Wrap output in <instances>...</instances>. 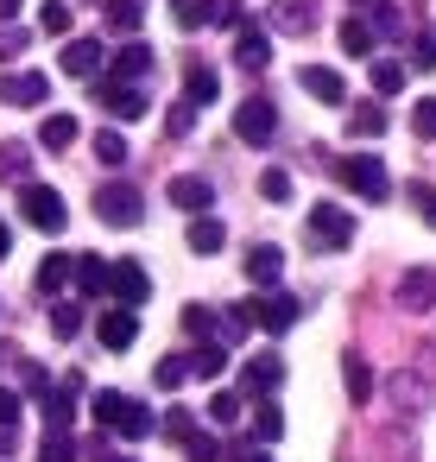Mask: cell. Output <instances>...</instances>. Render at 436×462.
Here are the masks:
<instances>
[{
    "mask_svg": "<svg viewBox=\"0 0 436 462\" xmlns=\"http://www.w3.org/2000/svg\"><path fill=\"white\" fill-rule=\"evenodd\" d=\"M241 317H247V323H259L266 336H285V329L304 317V298H291V291H259V298H247V304H241Z\"/></svg>",
    "mask_w": 436,
    "mask_h": 462,
    "instance_id": "6da1fadb",
    "label": "cell"
},
{
    "mask_svg": "<svg viewBox=\"0 0 436 462\" xmlns=\"http://www.w3.org/2000/svg\"><path fill=\"white\" fill-rule=\"evenodd\" d=\"M335 178H341L348 190H360L367 203H386V197H392V178H386V165H379L373 152H348V159L335 165Z\"/></svg>",
    "mask_w": 436,
    "mask_h": 462,
    "instance_id": "7a4b0ae2",
    "label": "cell"
},
{
    "mask_svg": "<svg viewBox=\"0 0 436 462\" xmlns=\"http://www.w3.org/2000/svg\"><path fill=\"white\" fill-rule=\"evenodd\" d=\"M20 216H26L32 228H45V235H64V222H70V203H64L51 184H20Z\"/></svg>",
    "mask_w": 436,
    "mask_h": 462,
    "instance_id": "3957f363",
    "label": "cell"
},
{
    "mask_svg": "<svg viewBox=\"0 0 436 462\" xmlns=\"http://www.w3.org/2000/svg\"><path fill=\"white\" fill-rule=\"evenodd\" d=\"M140 216H146V197L133 190V184H102L95 190V222H108V228H140Z\"/></svg>",
    "mask_w": 436,
    "mask_h": 462,
    "instance_id": "277c9868",
    "label": "cell"
},
{
    "mask_svg": "<svg viewBox=\"0 0 436 462\" xmlns=\"http://www.w3.org/2000/svg\"><path fill=\"white\" fill-rule=\"evenodd\" d=\"M89 96H95V102H102V115H114V121H140V115L152 108V96H146L140 83H121V77H102Z\"/></svg>",
    "mask_w": 436,
    "mask_h": 462,
    "instance_id": "5b68a950",
    "label": "cell"
},
{
    "mask_svg": "<svg viewBox=\"0 0 436 462\" xmlns=\"http://www.w3.org/2000/svg\"><path fill=\"white\" fill-rule=\"evenodd\" d=\"M304 235H310L316 247H348V241H354V216H348L341 203H310Z\"/></svg>",
    "mask_w": 436,
    "mask_h": 462,
    "instance_id": "8992f818",
    "label": "cell"
},
{
    "mask_svg": "<svg viewBox=\"0 0 436 462\" xmlns=\"http://www.w3.org/2000/svg\"><path fill=\"white\" fill-rule=\"evenodd\" d=\"M278 134V108L266 102V96H247L241 108H234V140H247V146H266Z\"/></svg>",
    "mask_w": 436,
    "mask_h": 462,
    "instance_id": "52a82bcc",
    "label": "cell"
},
{
    "mask_svg": "<svg viewBox=\"0 0 436 462\" xmlns=\"http://www.w3.org/2000/svg\"><path fill=\"white\" fill-rule=\"evenodd\" d=\"M95 336H102V348H108V355H127V348L140 342V317H133L127 304H108V310H102V323H95Z\"/></svg>",
    "mask_w": 436,
    "mask_h": 462,
    "instance_id": "ba28073f",
    "label": "cell"
},
{
    "mask_svg": "<svg viewBox=\"0 0 436 462\" xmlns=\"http://www.w3.org/2000/svg\"><path fill=\"white\" fill-rule=\"evenodd\" d=\"M108 291L133 310V304H146V298H152V279H146V266H140V260H114V266H108Z\"/></svg>",
    "mask_w": 436,
    "mask_h": 462,
    "instance_id": "9c48e42d",
    "label": "cell"
},
{
    "mask_svg": "<svg viewBox=\"0 0 436 462\" xmlns=\"http://www.w3.org/2000/svg\"><path fill=\"white\" fill-rule=\"evenodd\" d=\"M45 96H51V83H45L39 70H14V77H0V102H7V108H45Z\"/></svg>",
    "mask_w": 436,
    "mask_h": 462,
    "instance_id": "30bf717a",
    "label": "cell"
},
{
    "mask_svg": "<svg viewBox=\"0 0 436 462\" xmlns=\"http://www.w3.org/2000/svg\"><path fill=\"white\" fill-rule=\"evenodd\" d=\"M297 83H304V89H310L322 108H341V102H348V83H341L329 64H304V70H297Z\"/></svg>",
    "mask_w": 436,
    "mask_h": 462,
    "instance_id": "8fae6325",
    "label": "cell"
},
{
    "mask_svg": "<svg viewBox=\"0 0 436 462\" xmlns=\"http://www.w3.org/2000/svg\"><path fill=\"white\" fill-rule=\"evenodd\" d=\"M165 197H171L177 209H190V216H209V203H215V190H209V178H196V171H177Z\"/></svg>",
    "mask_w": 436,
    "mask_h": 462,
    "instance_id": "7c38bea8",
    "label": "cell"
},
{
    "mask_svg": "<svg viewBox=\"0 0 436 462\" xmlns=\"http://www.w3.org/2000/svg\"><path fill=\"white\" fill-rule=\"evenodd\" d=\"M215 96H222V83H215V70H209L203 58H190V64H184V102H190V108H209Z\"/></svg>",
    "mask_w": 436,
    "mask_h": 462,
    "instance_id": "4fadbf2b",
    "label": "cell"
},
{
    "mask_svg": "<svg viewBox=\"0 0 436 462\" xmlns=\"http://www.w3.org/2000/svg\"><path fill=\"white\" fill-rule=\"evenodd\" d=\"M398 304H404V310H436V273H430V266L404 273V279H398Z\"/></svg>",
    "mask_w": 436,
    "mask_h": 462,
    "instance_id": "5bb4252c",
    "label": "cell"
},
{
    "mask_svg": "<svg viewBox=\"0 0 436 462\" xmlns=\"http://www.w3.org/2000/svg\"><path fill=\"white\" fill-rule=\"evenodd\" d=\"M102 58H108L102 39H70V45H64V70H70V77H95Z\"/></svg>",
    "mask_w": 436,
    "mask_h": 462,
    "instance_id": "9a60e30c",
    "label": "cell"
},
{
    "mask_svg": "<svg viewBox=\"0 0 436 462\" xmlns=\"http://www.w3.org/2000/svg\"><path fill=\"white\" fill-rule=\"evenodd\" d=\"M70 279H77V260L70 254H45L39 260V291L58 304V291H70Z\"/></svg>",
    "mask_w": 436,
    "mask_h": 462,
    "instance_id": "2e32d148",
    "label": "cell"
},
{
    "mask_svg": "<svg viewBox=\"0 0 436 462\" xmlns=\"http://www.w3.org/2000/svg\"><path fill=\"white\" fill-rule=\"evenodd\" d=\"M234 58H241V70H253V77H259V70L272 64V39H266L259 26H241V45H234Z\"/></svg>",
    "mask_w": 436,
    "mask_h": 462,
    "instance_id": "e0dca14e",
    "label": "cell"
},
{
    "mask_svg": "<svg viewBox=\"0 0 436 462\" xmlns=\"http://www.w3.org/2000/svg\"><path fill=\"white\" fill-rule=\"evenodd\" d=\"M278 273H285V254H278L272 241H259V247H247V279H253V285H272Z\"/></svg>",
    "mask_w": 436,
    "mask_h": 462,
    "instance_id": "ac0fdd59",
    "label": "cell"
},
{
    "mask_svg": "<svg viewBox=\"0 0 436 462\" xmlns=\"http://www.w3.org/2000/svg\"><path fill=\"white\" fill-rule=\"evenodd\" d=\"M241 380H247V386H253V393L266 399V393H272V386L285 380V361H278V355H253V361L241 367Z\"/></svg>",
    "mask_w": 436,
    "mask_h": 462,
    "instance_id": "d6986e66",
    "label": "cell"
},
{
    "mask_svg": "<svg viewBox=\"0 0 436 462\" xmlns=\"http://www.w3.org/2000/svg\"><path fill=\"white\" fill-rule=\"evenodd\" d=\"M77 393H83V380H77V374H70L64 386H51V393H45V418H51V430H64V424H70V411H77Z\"/></svg>",
    "mask_w": 436,
    "mask_h": 462,
    "instance_id": "ffe728a7",
    "label": "cell"
},
{
    "mask_svg": "<svg viewBox=\"0 0 436 462\" xmlns=\"http://www.w3.org/2000/svg\"><path fill=\"white\" fill-rule=\"evenodd\" d=\"M335 39H341V51H348V58H373V26H367L360 14H348V20L335 26Z\"/></svg>",
    "mask_w": 436,
    "mask_h": 462,
    "instance_id": "44dd1931",
    "label": "cell"
},
{
    "mask_svg": "<svg viewBox=\"0 0 436 462\" xmlns=\"http://www.w3.org/2000/svg\"><path fill=\"white\" fill-rule=\"evenodd\" d=\"M83 298H108V260H95V254H83L77 260V279H70Z\"/></svg>",
    "mask_w": 436,
    "mask_h": 462,
    "instance_id": "7402d4cb",
    "label": "cell"
},
{
    "mask_svg": "<svg viewBox=\"0 0 436 462\" xmlns=\"http://www.w3.org/2000/svg\"><path fill=\"white\" fill-rule=\"evenodd\" d=\"M272 26H285V32H310V26H316V0H278V7H272Z\"/></svg>",
    "mask_w": 436,
    "mask_h": 462,
    "instance_id": "603a6c76",
    "label": "cell"
},
{
    "mask_svg": "<svg viewBox=\"0 0 436 462\" xmlns=\"http://www.w3.org/2000/svg\"><path fill=\"white\" fill-rule=\"evenodd\" d=\"M70 140H77V115H45L39 146H45V152H70Z\"/></svg>",
    "mask_w": 436,
    "mask_h": 462,
    "instance_id": "cb8c5ba5",
    "label": "cell"
},
{
    "mask_svg": "<svg viewBox=\"0 0 436 462\" xmlns=\"http://www.w3.org/2000/svg\"><path fill=\"white\" fill-rule=\"evenodd\" d=\"M184 241H190V254H222V241H228V228H222L215 216H196Z\"/></svg>",
    "mask_w": 436,
    "mask_h": 462,
    "instance_id": "d4e9b609",
    "label": "cell"
},
{
    "mask_svg": "<svg viewBox=\"0 0 436 462\" xmlns=\"http://www.w3.org/2000/svg\"><path fill=\"white\" fill-rule=\"evenodd\" d=\"M152 70V45H121V58H114V77L121 83H140Z\"/></svg>",
    "mask_w": 436,
    "mask_h": 462,
    "instance_id": "484cf974",
    "label": "cell"
},
{
    "mask_svg": "<svg viewBox=\"0 0 436 462\" xmlns=\"http://www.w3.org/2000/svg\"><path fill=\"white\" fill-rule=\"evenodd\" d=\"M341 374H348V399H354V405H360V399H373V367H367L354 348L341 355Z\"/></svg>",
    "mask_w": 436,
    "mask_h": 462,
    "instance_id": "4316f807",
    "label": "cell"
},
{
    "mask_svg": "<svg viewBox=\"0 0 436 462\" xmlns=\"http://www.w3.org/2000/svg\"><path fill=\"white\" fill-rule=\"evenodd\" d=\"M348 127H354V140H360V134L373 140V134H386V108H379V102H360V108H348Z\"/></svg>",
    "mask_w": 436,
    "mask_h": 462,
    "instance_id": "83f0119b",
    "label": "cell"
},
{
    "mask_svg": "<svg viewBox=\"0 0 436 462\" xmlns=\"http://www.w3.org/2000/svg\"><path fill=\"white\" fill-rule=\"evenodd\" d=\"M95 159H102V165H127V134H121V127H102V134H95Z\"/></svg>",
    "mask_w": 436,
    "mask_h": 462,
    "instance_id": "f1b7e54d",
    "label": "cell"
},
{
    "mask_svg": "<svg viewBox=\"0 0 436 462\" xmlns=\"http://www.w3.org/2000/svg\"><path fill=\"white\" fill-rule=\"evenodd\" d=\"M259 197H266V203H291V171H285V165H266V171H259Z\"/></svg>",
    "mask_w": 436,
    "mask_h": 462,
    "instance_id": "f546056e",
    "label": "cell"
},
{
    "mask_svg": "<svg viewBox=\"0 0 436 462\" xmlns=\"http://www.w3.org/2000/svg\"><path fill=\"white\" fill-rule=\"evenodd\" d=\"M114 430H121V437H152V430H159V418H152L146 405H133V399H127V411H121V424H114Z\"/></svg>",
    "mask_w": 436,
    "mask_h": 462,
    "instance_id": "4dcf8cb0",
    "label": "cell"
},
{
    "mask_svg": "<svg viewBox=\"0 0 436 462\" xmlns=\"http://www.w3.org/2000/svg\"><path fill=\"white\" fill-rule=\"evenodd\" d=\"M278 430H285V411H278L272 399H259V411H253V437H259V443H278Z\"/></svg>",
    "mask_w": 436,
    "mask_h": 462,
    "instance_id": "1f68e13d",
    "label": "cell"
},
{
    "mask_svg": "<svg viewBox=\"0 0 436 462\" xmlns=\"http://www.w3.org/2000/svg\"><path fill=\"white\" fill-rule=\"evenodd\" d=\"M190 367H196L203 380H215V374H228V348H215V342H203V348L190 355Z\"/></svg>",
    "mask_w": 436,
    "mask_h": 462,
    "instance_id": "d6a6232c",
    "label": "cell"
},
{
    "mask_svg": "<svg viewBox=\"0 0 436 462\" xmlns=\"http://www.w3.org/2000/svg\"><path fill=\"white\" fill-rule=\"evenodd\" d=\"M39 462H77V437H70V430H51V437L39 443Z\"/></svg>",
    "mask_w": 436,
    "mask_h": 462,
    "instance_id": "836d02e7",
    "label": "cell"
},
{
    "mask_svg": "<svg viewBox=\"0 0 436 462\" xmlns=\"http://www.w3.org/2000/svg\"><path fill=\"white\" fill-rule=\"evenodd\" d=\"M121 411H127V393H95V424H102V430H114Z\"/></svg>",
    "mask_w": 436,
    "mask_h": 462,
    "instance_id": "e575fe53",
    "label": "cell"
},
{
    "mask_svg": "<svg viewBox=\"0 0 436 462\" xmlns=\"http://www.w3.org/2000/svg\"><path fill=\"white\" fill-rule=\"evenodd\" d=\"M159 430H165L171 443H190V437H196V418H190V411L177 405V411H165V418H159Z\"/></svg>",
    "mask_w": 436,
    "mask_h": 462,
    "instance_id": "d590c367",
    "label": "cell"
},
{
    "mask_svg": "<svg viewBox=\"0 0 436 462\" xmlns=\"http://www.w3.org/2000/svg\"><path fill=\"white\" fill-rule=\"evenodd\" d=\"M39 26H45L51 39H64V32H70V7H64V0H45V7H39Z\"/></svg>",
    "mask_w": 436,
    "mask_h": 462,
    "instance_id": "8d00e7d4",
    "label": "cell"
},
{
    "mask_svg": "<svg viewBox=\"0 0 436 462\" xmlns=\"http://www.w3.org/2000/svg\"><path fill=\"white\" fill-rule=\"evenodd\" d=\"M373 89H379V96H398V89H404V64H386V58H379V64H373Z\"/></svg>",
    "mask_w": 436,
    "mask_h": 462,
    "instance_id": "74e56055",
    "label": "cell"
},
{
    "mask_svg": "<svg viewBox=\"0 0 436 462\" xmlns=\"http://www.w3.org/2000/svg\"><path fill=\"white\" fill-rule=\"evenodd\" d=\"M184 329H190V336H215V329H222V317H215V310H203V304H184Z\"/></svg>",
    "mask_w": 436,
    "mask_h": 462,
    "instance_id": "f35d334b",
    "label": "cell"
},
{
    "mask_svg": "<svg viewBox=\"0 0 436 462\" xmlns=\"http://www.w3.org/2000/svg\"><path fill=\"white\" fill-rule=\"evenodd\" d=\"M411 134H417V140H436V96H423V102L411 108Z\"/></svg>",
    "mask_w": 436,
    "mask_h": 462,
    "instance_id": "ab89813d",
    "label": "cell"
},
{
    "mask_svg": "<svg viewBox=\"0 0 436 462\" xmlns=\"http://www.w3.org/2000/svg\"><path fill=\"white\" fill-rule=\"evenodd\" d=\"M140 14H146V0H108V20H114L121 32H133V26H140Z\"/></svg>",
    "mask_w": 436,
    "mask_h": 462,
    "instance_id": "60d3db41",
    "label": "cell"
},
{
    "mask_svg": "<svg viewBox=\"0 0 436 462\" xmlns=\"http://www.w3.org/2000/svg\"><path fill=\"white\" fill-rule=\"evenodd\" d=\"M51 329H58V336H77V329H83V310H77L70 298H64V304H51Z\"/></svg>",
    "mask_w": 436,
    "mask_h": 462,
    "instance_id": "b9f144b4",
    "label": "cell"
},
{
    "mask_svg": "<svg viewBox=\"0 0 436 462\" xmlns=\"http://www.w3.org/2000/svg\"><path fill=\"white\" fill-rule=\"evenodd\" d=\"M184 374H190V361H184V355H165V361L152 367V380H159V386H184Z\"/></svg>",
    "mask_w": 436,
    "mask_h": 462,
    "instance_id": "7bdbcfd3",
    "label": "cell"
},
{
    "mask_svg": "<svg viewBox=\"0 0 436 462\" xmlns=\"http://www.w3.org/2000/svg\"><path fill=\"white\" fill-rule=\"evenodd\" d=\"M241 411H247V405H241V393H215V399H209V418H215V424H234Z\"/></svg>",
    "mask_w": 436,
    "mask_h": 462,
    "instance_id": "ee69618b",
    "label": "cell"
},
{
    "mask_svg": "<svg viewBox=\"0 0 436 462\" xmlns=\"http://www.w3.org/2000/svg\"><path fill=\"white\" fill-rule=\"evenodd\" d=\"M411 64H417V70H436V26H423V32H417V45H411Z\"/></svg>",
    "mask_w": 436,
    "mask_h": 462,
    "instance_id": "f6af8a7d",
    "label": "cell"
},
{
    "mask_svg": "<svg viewBox=\"0 0 436 462\" xmlns=\"http://www.w3.org/2000/svg\"><path fill=\"white\" fill-rule=\"evenodd\" d=\"M203 20H209V26H241V0H209Z\"/></svg>",
    "mask_w": 436,
    "mask_h": 462,
    "instance_id": "bcb514c9",
    "label": "cell"
},
{
    "mask_svg": "<svg viewBox=\"0 0 436 462\" xmlns=\"http://www.w3.org/2000/svg\"><path fill=\"white\" fill-rule=\"evenodd\" d=\"M165 7H171V20H177L184 32H196V26H203V7H196V0H165Z\"/></svg>",
    "mask_w": 436,
    "mask_h": 462,
    "instance_id": "7dc6e473",
    "label": "cell"
},
{
    "mask_svg": "<svg viewBox=\"0 0 436 462\" xmlns=\"http://www.w3.org/2000/svg\"><path fill=\"white\" fill-rule=\"evenodd\" d=\"M228 449L215 443V437H190V462H222Z\"/></svg>",
    "mask_w": 436,
    "mask_h": 462,
    "instance_id": "c3c4849f",
    "label": "cell"
},
{
    "mask_svg": "<svg viewBox=\"0 0 436 462\" xmlns=\"http://www.w3.org/2000/svg\"><path fill=\"white\" fill-rule=\"evenodd\" d=\"M20 51H26V32H20V26H0V64L20 58Z\"/></svg>",
    "mask_w": 436,
    "mask_h": 462,
    "instance_id": "681fc988",
    "label": "cell"
},
{
    "mask_svg": "<svg viewBox=\"0 0 436 462\" xmlns=\"http://www.w3.org/2000/svg\"><path fill=\"white\" fill-rule=\"evenodd\" d=\"M0 178H26V152L20 146H0Z\"/></svg>",
    "mask_w": 436,
    "mask_h": 462,
    "instance_id": "f907efd6",
    "label": "cell"
},
{
    "mask_svg": "<svg viewBox=\"0 0 436 462\" xmlns=\"http://www.w3.org/2000/svg\"><path fill=\"white\" fill-rule=\"evenodd\" d=\"M411 203H417V209H423V222L436 228V190H430V184H411Z\"/></svg>",
    "mask_w": 436,
    "mask_h": 462,
    "instance_id": "816d5d0a",
    "label": "cell"
},
{
    "mask_svg": "<svg viewBox=\"0 0 436 462\" xmlns=\"http://www.w3.org/2000/svg\"><path fill=\"white\" fill-rule=\"evenodd\" d=\"M190 121H196V108H190V102H184V108H171V115H165V127H171V134H177V140H184V134H190Z\"/></svg>",
    "mask_w": 436,
    "mask_h": 462,
    "instance_id": "f5cc1de1",
    "label": "cell"
},
{
    "mask_svg": "<svg viewBox=\"0 0 436 462\" xmlns=\"http://www.w3.org/2000/svg\"><path fill=\"white\" fill-rule=\"evenodd\" d=\"M0 424H7V430L20 424V393H0Z\"/></svg>",
    "mask_w": 436,
    "mask_h": 462,
    "instance_id": "db71d44e",
    "label": "cell"
},
{
    "mask_svg": "<svg viewBox=\"0 0 436 462\" xmlns=\"http://www.w3.org/2000/svg\"><path fill=\"white\" fill-rule=\"evenodd\" d=\"M7 254H14V228H7V222H0V260H7Z\"/></svg>",
    "mask_w": 436,
    "mask_h": 462,
    "instance_id": "11a10c76",
    "label": "cell"
},
{
    "mask_svg": "<svg viewBox=\"0 0 436 462\" xmlns=\"http://www.w3.org/2000/svg\"><path fill=\"white\" fill-rule=\"evenodd\" d=\"M14 14H20V0H0V20H7V26H14Z\"/></svg>",
    "mask_w": 436,
    "mask_h": 462,
    "instance_id": "9f6ffc18",
    "label": "cell"
},
{
    "mask_svg": "<svg viewBox=\"0 0 436 462\" xmlns=\"http://www.w3.org/2000/svg\"><path fill=\"white\" fill-rule=\"evenodd\" d=\"M241 462H272V456L266 449H241Z\"/></svg>",
    "mask_w": 436,
    "mask_h": 462,
    "instance_id": "6f0895ef",
    "label": "cell"
},
{
    "mask_svg": "<svg viewBox=\"0 0 436 462\" xmlns=\"http://www.w3.org/2000/svg\"><path fill=\"white\" fill-rule=\"evenodd\" d=\"M354 7H373V0H354Z\"/></svg>",
    "mask_w": 436,
    "mask_h": 462,
    "instance_id": "680465c9",
    "label": "cell"
}]
</instances>
